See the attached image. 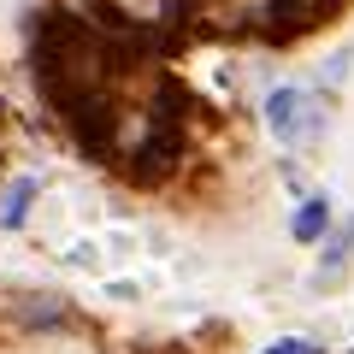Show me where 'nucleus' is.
<instances>
[{
	"label": "nucleus",
	"mask_w": 354,
	"mask_h": 354,
	"mask_svg": "<svg viewBox=\"0 0 354 354\" xmlns=\"http://www.w3.org/2000/svg\"><path fill=\"white\" fill-rule=\"evenodd\" d=\"M266 354H319V342H307V337H283V342H272Z\"/></svg>",
	"instance_id": "nucleus-8"
},
{
	"label": "nucleus",
	"mask_w": 354,
	"mask_h": 354,
	"mask_svg": "<svg viewBox=\"0 0 354 354\" xmlns=\"http://www.w3.org/2000/svg\"><path fill=\"white\" fill-rule=\"evenodd\" d=\"M106 254H113V260H130V254H136V236H130V230H113V236H106Z\"/></svg>",
	"instance_id": "nucleus-7"
},
{
	"label": "nucleus",
	"mask_w": 354,
	"mask_h": 354,
	"mask_svg": "<svg viewBox=\"0 0 354 354\" xmlns=\"http://www.w3.org/2000/svg\"><path fill=\"white\" fill-rule=\"evenodd\" d=\"M41 195V177H18L12 189H6V207H0V225H24V213H30V201Z\"/></svg>",
	"instance_id": "nucleus-4"
},
{
	"label": "nucleus",
	"mask_w": 354,
	"mask_h": 354,
	"mask_svg": "<svg viewBox=\"0 0 354 354\" xmlns=\"http://www.w3.org/2000/svg\"><path fill=\"white\" fill-rule=\"evenodd\" d=\"M266 124H272V136L278 142H313L319 130H325V118H319V106H313V95L307 88H272L266 95Z\"/></svg>",
	"instance_id": "nucleus-1"
},
{
	"label": "nucleus",
	"mask_w": 354,
	"mask_h": 354,
	"mask_svg": "<svg viewBox=\"0 0 354 354\" xmlns=\"http://www.w3.org/2000/svg\"><path fill=\"white\" fill-rule=\"evenodd\" d=\"M153 136H160V118L153 113H113V153H130V160H148Z\"/></svg>",
	"instance_id": "nucleus-2"
},
{
	"label": "nucleus",
	"mask_w": 354,
	"mask_h": 354,
	"mask_svg": "<svg viewBox=\"0 0 354 354\" xmlns=\"http://www.w3.org/2000/svg\"><path fill=\"white\" fill-rule=\"evenodd\" d=\"M106 12H113V18H124V24H142V30H153V24H165L171 0H106Z\"/></svg>",
	"instance_id": "nucleus-3"
},
{
	"label": "nucleus",
	"mask_w": 354,
	"mask_h": 354,
	"mask_svg": "<svg viewBox=\"0 0 354 354\" xmlns=\"http://www.w3.org/2000/svg\"><path fill=\"white\" fill-rule=\"evenodd\" d=\"M295 236H301V242H313V236H325V230H330V207H325V195H319V201H301V213H295Z\"/></svg>",
	"instance_id": "nucleus-5"
},
{
	"label": "nucleus",
	"mask_w": 354,
	"mask_h": 354,
	"mask_svg": "<svg viewBox=\"0 0 354 354\" xmlns=\"http://www.w3.org/2000/svg\"><path fill=\"white\" fill-rule=\"evenodd\" d=\"M101 260H106V242H71L65 248V266H83V272H101Z\"/></svg>",
	"instance_id": "nucleus-6"
}]
</instances>
